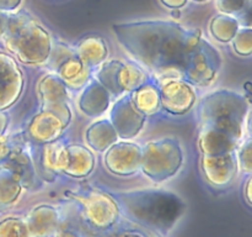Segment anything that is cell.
<instances>
[{
	"instance_id": "6da1fadb",
	"label": "cell",
	"mask_w": 252,
	"mask_h": 237,
	"mask_svg": "<svg viewBox=\"0 0 252 237\" xmlns=\"http://www.w3.org/2000/svg\"><path fill=\"white\" fill-rule=\"evenodd\" d=\"M122 200L133 222L160 235H166L185 210L181 200L165 193H137L126 195Z\"/></svg>"
},
{
	"instance_id": "7a4b0ae2",
	"label": "cell",
	"mask_w": 252,
	"mask_h": 237,
	"mask_svg": "<svg viewBox=\"0 0 252 237\" xmlns=\"http://www.w3.org/2000/svg\"><path fill=\"white\" fill-rule=\"evenodd\" d=\"M84 206L85 216L95 229L100 231L111 229L118 220V207L110 198L95 195L89 198H79Z\"/></svg>"
},
{
	"instance_id": "3957f363",
	"label": "cell",
	"mask_w": 252,
	"mask_h": 237,
	"mask_svg": "<svg viewBox=\"0 0 252 237\" xmlns=\"http://www.w3.org/2000/svg\"><path fill=\"white\" fill-rule=\"evenodd\" d=\"M31 237H51L58 229V214L51 206H39L27 219Z\"/></svg>"
},
{
	"instance_id": "277c9868",
	"label": "cell",
	"mask_w": 252,
	"mask_h": 237,
	"mask_svg": "<svg viewBox=\"0 0 252 237\" xmlns=\"http://www.w3.org/2000/svg\"><path fill=\"white\" fill-rule=\"evenodd\" d=\"M88 237H162V235L135 222H122L118 226L97 231Z\"/></svg>"
},
{
	"instance_id": "5b68a950",
	"label": "cell",
	"mask_w": 252,
	"mask_h": 237,
	"mask_svg": "<svg viewBox=\"0 0 252 237\" xmlns=\"http://www.w3.org/2000/svg\"><path fill=\"white\" fill-rule=\"evenodd\" d=\"M0 237H31V234L25 220L7 217L0 222Z\"/></svg>"
},
{
	"instance_id": "8992f818",
	"label": "cell",
	"mask_w": 252,
	"mask_h": 237,
	"mask_svg": "<svg viewBox=\"0 0 252 237\" xmlns=\"http://www.w3.org/2000/svg\"><path fill=\"white\" fill-rule=\"evenodd\" d=\"M219 2L226 11H236L244 6V0H219Z\"/></svg>"
},
{
	"instance_id": "52a82bcc",
	"label": "cell",
	"mask_w": 252,
	"mask_h": 237,
	"mask_svg": "<svg viewBox=\"0 0 252 237\" xmlns=\"http://www.w3.org/2000/svg\"><path fill=\"white\" fill-rule=\"evenodd\" d=\"M56 237H84L81 235L76 234L73 230H61L56 234Z\"/></svg>"
}]
</instances>
